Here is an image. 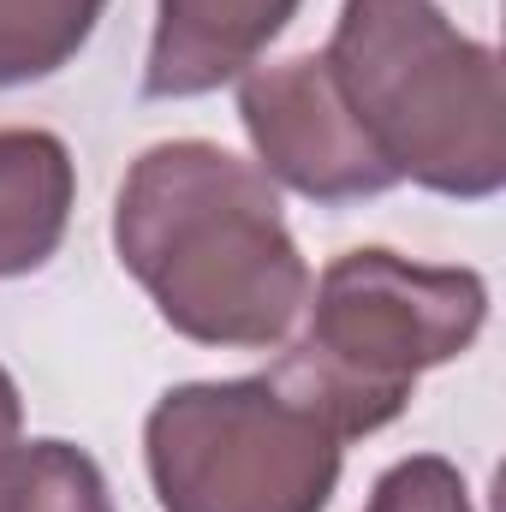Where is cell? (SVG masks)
Instances as JSON below:
<instances>
[{"mask_svg": "<svg viewBox=\"0 0 506 512\" xmlns=\"http://www.w3.org/2000/svg\"><path fill=\"white\" fill-rule=\"evenodd\" d=\"M239 120L256 149V167L310 203H364L399 185L322 54L251 66L239 78Z\"/></svg>", "mask_w": 506, "mask_h": 512, "instance_id": "5", "label": "cell"}, {"mask_svg": "<svg viewBox=\"0 0 506 512\" xmlns=\"http://www.w3.org/2000/svg\"><path fill=\"white\" fill-rule=\"evenodd\" d=\"M78 203L72 149L42 126L0 131V280L36 274L60 251Z\"/></svg>", "mask_w": 506, "mask_h": 512, "instance_id": "7", "label": "cell"}, {"mask_svg": "<svg viewBox=\"0 0 506 512\" xmlns=\"http://www.w3.org/2000/svg\"><path fill=\"white\" fill-rule=\"evenodd\" d=\"M114 256L173 334L221 352L286 346L310 298L274 179L209 137H173L131 161Z\"/></svg>", "mask_w": 506, "mask_h": 512, "instance_id": "1", "label": "cell"}, {"mask_svg": "<svg viewBox=\"0 0 506 512\" xmlns=\"http://www.w3.org/2000/svg\"><path fill=\"white\" fill-rule=\"evenodd\" d=\"M304 328L286 334L268 370L340 441L387 429L429 370L465 358L489 322V280L477 268L411 262L399 251L334 256L304 298Z\"/></svg>", "mask_w": 506, "mask_h": 512, "instance_id": "3", "label": "cell"}, {"mask_svg": "<svg viewBox=\"0 0 506 512\" xmlns=\"http://www.w3.org/2000/svg\"><path fill=\"white\" fill-rule=\"evenodd\" d=\"M0 512H114V495L84 447L42 435L0 453Z\"/></svg>", "mask_w": 506, "mask_h": 512, "instance_id": "9", "label": "cell"}, {"mask_svg": "<svg viewBox=\"0 0 506 512\" xmlns=\"http://www.w3.org/2000/svg\"><path fill=\"white\" fill-rule=\"evenodd\" d=\"M322 60L399 185L459 203L501 197V60L435 0H346Z\"/></svg>", "mask_w": 506, "mask_h": 512, "instance_id": "2", "label": "cell"}, {"mask_svg": "<svg viewBox=\"0 0 506 512\" xmlns=\"http://www.w3.org/2000/svg\"><path fill=\"white\" fill-rule=\"evenodd\" d=\"M364 512H477V507H471V489H465L453 459L411 453V459H393L376 477Z\"/></svg>", "mask_w": 506, "mask_h": 512, "instance_id": "10", "label": "cell"}, {"mask_svg": "<svg viewBox=\"0 0 506 512\" xmlns=\"http://www.w3.org/2000/svg\"><path fill=\"white\" fill-rule=\"evenodd\" d=\"M108 0H0V90L66 72L96 36Z\"/></svg>", "mask_w": 506, "mask_h": 512, "instance_id": "8", "label": "cell"}, {"mask_svg": "<svg viewBox=\"0 0 506 512\" xmlns=\"http://www.w3.org/2000/svg\"><path fill=\"white\" fill-rule=\"evenodd\" d=\"M304 0H155V36L143 66L149 102H191L239 84L286 36Z\"/></svg>", "mask_w": 506, "mask_h": 512, "instance_id": "6", "label": "cell"}, {"mask_svg": "<svg viewBox=\"0 0 506 512\" xmlns=\"http://www.w3.org/2000/svg\"><path fill=\"white\" fill-rule=\"evenodd\" d=\"M18 423H24V399H18V382L0 370V453L18 441Z\"/></svg>", "mask_w": 506, "mask_h": 512, "instance_id": "11", "label": "cell"}, {"mask_svg": "<svg viewBox=\"0 0 506 512\" xmlns=\"http://www.w3.org/2000/svg\"><path fill=\"white\" fill-rule=\"evenodd\" d=\"M161 512H328L346 441L274 376L167 387L143 417Z\"/></svg>", "mask_w": 506, "mask_h": 512, "instance_id": "4", "label": "cell"}]
</instances>
